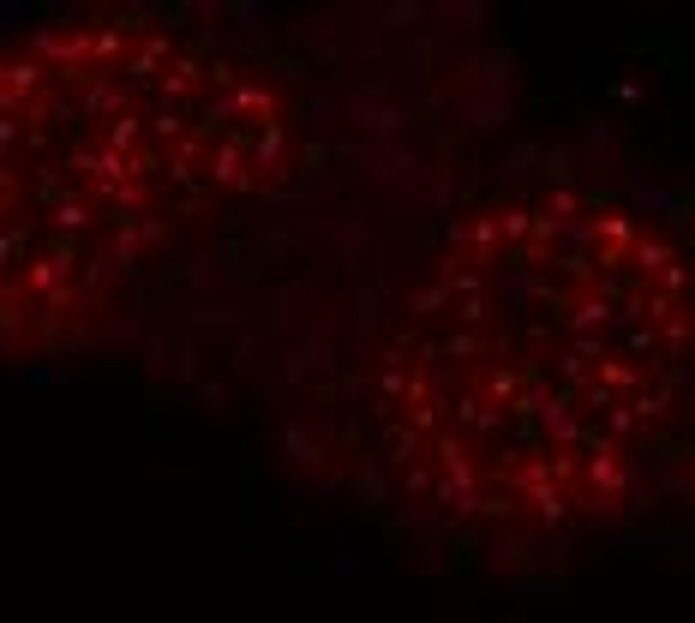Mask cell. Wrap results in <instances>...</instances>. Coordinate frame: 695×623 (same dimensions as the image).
<instances>
[{
    "label": "cell",
    "instance_id": "6da1fadb",
    "mask_svg": "<svg viewBox=\"0 0 695 623\" xmlns=\"http://www.w3.org/2000/svg\"><path fill=\"white\" fill-rule=\"evenodd\" d=\"M198 396H204V402H210V414H228V408H222V402H228V390H222V384H204V390H198Z\"/></svg>",
    "mask_w": 695,
    "mask_h": 623
}]
</instances>
